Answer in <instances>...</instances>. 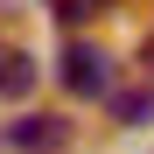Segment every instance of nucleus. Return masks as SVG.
I'll list each match as a JSON object with an SVG mask.
<instances>
[{"instance_id": "1", "label": "nucleus", "mask_w": 154, "mask_h": 154, "mask_svg": "<svg viewBox=\"0 0 154 154\" xmlns=\"http://www.w3.org/2000/svg\"><path fill=\"white\" fill-rule=\"evenodd\" d=\"M63 91L70 98H105L112 91V56L98 42H70L63 49Z\"/></svg>"}, {"instance_id": "5", "label": "nucleus", "mask_w": 154, "mask_h": 154, "mask_svg": "<svg viewBox=\"0 0 154 154\" xmlns=\"http://www.w3.org/2000/svg\"><path fill=\"white\" fill-rule=\"evenodd\" d=\"M98 7H105V0H56V14H63V21H70V28H77V21H91V14H98Z\"/></svg>"}, {"instance_id": "2", "label": "nucleus", "mask_w": 154, "mask_h": 154, "mask_svg": "<svg viewBox=\"0 0 154 154\" xmlns=\"http://www.w3.org/2000/svg\"><path fill=\"white\" fill-rule=\"evenodd\" d=\"M7 147L14 154H63L70 147V119L63 112H21L7 126Z\"/></svg>"}, {"instance_id": "3", "label": "nucleus", "mask_w": 154, "mask_h": 154, "mask_svg": "<svg viewBox=\"0 0 154 154\" xmlns=\"http://www.w3.org/2000/svg\"><path fill=\"white\" fill-rule=\"evenodd\" d=\"M28 91H35V63H28V49L0 42V98H28Z\"/></svg>"}, {"instance_id": "6", "label": "nucleus", "mask_w": 154, "mask_h": 154, "mask_svg": "<svg viewBox=\"0 0 154 154\" xmlns=\"http://www.w3.org/2000/svg\"><path fill=\"white\" fill-rule=\"evenodd\" d=\"M147 84H154V35H147Z\"/></svg>"}, {"instance_id": "4", "label": "nucleus", "mask_w": 154, "mask_h": 154, "mask_svg": "<svg viewBox=\"0 0 154 154\" xmlns=\"http://www.w3.org/2000/svg\"><path fill=\"white\" fill-rule=\"evenodd\" d=\"M105 105L119 126H147L154 119V84H133V91H105Z\"/></svg>"}]
</instances>
